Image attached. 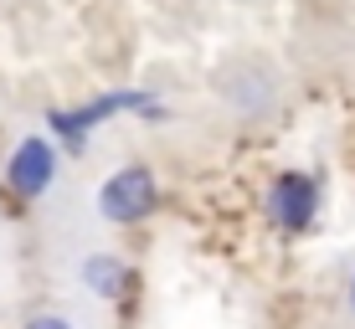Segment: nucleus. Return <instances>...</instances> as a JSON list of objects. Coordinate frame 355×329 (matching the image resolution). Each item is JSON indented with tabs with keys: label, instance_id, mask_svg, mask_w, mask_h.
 Listing matches in <instances>:
<instances>
[{
	"label": "nucleus",
	"instance_id": "nucleus-1",
	"mask_svg": "<svg viewBox=\"0 0 355 329\" xmlns=\"http://www.w3.org/2000/svg\"><path fill=\"white\" fill-rule=\"evenodd\" d=\"M119 114H134L139 124H165L170 108L160 103L155 88H114V93H93L78 108H46V134L62 144V154H88L93 134Z\"/></svg>",
	"mask_w": 355,
	"mask_h": 329
},
{
	"label": "nucleus",
	"instance_id": "nucleus-2",
	"mask_svg": "<svg viewBox=\"0 0 355 329\" xmlns=\"http://www.w3.org/2000/svg\"><path fill=\"white\" fill-rule=\"evenodd\" d=\"M98 216H103L108 226H139L150 222L155 211H160V180H155V170L144 160H129L119 170H108L103 186H98Z\"/></svg>",
	"mask_w": 355,
	"mask_h": 329
},
{
	"label": "nucleus",
	"instance_id": "nucleus-3",
	"mask_svg": "<svg viewBox=\"0 0 355 329\" xmlns=\"http://www.w3.org/2000/svg\"><path fill=\"white\" fill-rule=\"evenodd\" d=\"M57 175H62V144L52 134H21L16 150L6 154V186L21 201H42Z\"/></svg>",
	"mask_w": 355,
	"mask_h": 329
},
{
	"label": "nucleus",
	"instance_id": "nucleus-4",
	"mask_svg": "<svg viewBox=\"0 0 355 329\" xmlns=\"http://www.w3.org/2000/svg\"><path fill=\"white\" fill-rule=\"evenodd\" d=\"M320 206H324L320 180L304 175V170H284V175H273L268 190H263V216L278 231H288V237H299V231H309L320 222Z\"/></svg>",
	"mask_w": 355,
	"mask_h": 329
},
{
	"label": "nucleus",
	"instance_id": "nucleus-5",
	"mask_svg": "<svg viewBox=\"0 0 355 329\" xmlns=\"http://www.w3.org/2000/svg\"><path fill=\"white\" fill-rule=\"evenodd\" d=\"M124 283H129V263L119 258V252H108V247H98L78 263V288L98 303H114L124 294Z\"/></svg>",
	"mask_w": 355,
	"mask_h": 329
},
{
	"label": "nucleus",
	"instance_id": "nucleus-6",
	"mask_svg": "<svg viewBox=\"0 0 355 329\" xmlns=\"http://www.w3.org/2000/svg\"><path fill=\"white\" fill-rule=\"evenodd\" d=\"M21 329H78V324H72L67 314H57V309H42V314H31Z\"/></svg>",
	"mask_w": 355,
	"mask_h": 329
},
{
	"label": "nucleus",
	"instance_id": "nucleus-7",
	"mask_svg": "<svg viewBox=\"0 0 355 329\" xmlns=\"http://www.w3.org/2000/svg\"><path fill=\"white\" fill-rule=\"evenodd\" d=\"M345 303H350V314H355V267H350V283H345Z\"/></svg>",
	"mask_w": 355,
	"mask_h": 329
}]
</instances>
